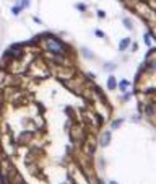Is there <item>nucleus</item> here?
Here are the masks:
<instances>
[{"mask_svg": "<svg viewBox=\"0 0 156 184\" xmlns=\"http://www.w3.org/2000/svg\"><path fill=\"white\" fill-rule=\"evenodd\" d=\"M109 184H117V183H114V181H111V183H109Z\"/></svg>", "mask_w": 156, "mask_h": 184, "instance_id": "ddd939ff", "label": "nucleus"}, {"mask_svg": "<svg viewBox=\"0 0 156 184\" xmlns=\"http://www.w3.org/2000/svg\"><path fill=\"white\" fill-rule=\"evenodd\" d=\"M121 124H122V119H119V121H114V122H112V127L116 129V127H119Z\"/></svg>", "mask_w": 156, "mask_h": 184, "instance_id": "6e6552de", "label": "nucleus"}, {"mask_svg": "<svg viewBox=\"0 0 156 184\" xmlns=\"http://www.w3.org/2000/svg\"><path fill=\"white\" fill-rule=\"evenodd\" d=\"M145 42H146V44H151V34H150V33H146V34H145Z\"/></svg>", "mask_w": 156, "mask_h": 184, "instance_id": "39448f33", "label": "nucleus"}, {"mask_svg": "<svg viewBox=\"0 0 156 184\" xmlns=\"http://www.w3.org/2000/svg\"><path fill=\"white\" fill-rule=\"evenodd\" d=\"M130 44V39L129 38H125V39H122V42L119 44V51H125L127 49V46Z\"/></svg>", "mask_w": 156, "mask_h": 184, "instance_id": "20e7f679", "label": "nucleus"}, {"mask_svg": "<svg viewBox=\"0 0 156 184\" xmlns=\"http://www.w3.org/2000/svg\"><path fill=\"white\" fill-rule=\"evenodd\" d=\"M124 25L127 26V30H132V23H130V20H127V18H125V20H124Z\"/></svg>", "mask_w": 156, "mask_h": 184, "instance_id": "423d86ee", "label": "nucleus"}, {"mask_svg": "<svg viewBox=\"0 0 156 184\" xmlns=\"http://www.w3.org/2000/svg\"><path fill=\"white\" fill-rule=\"evenodd\" d=\"M47 47H49V51L54 52V54H62V52L65 51V46L57 39H49L47 41Z\"/></svg>", "mask_w": 156, "mask_h": 184, "instance_id": "f257e3e1", "label": "nucleus"}, {"mask_svg": "<svg viewBox=\"0 0 156 184\" xmlns=\"http://www.w3.org/2000/svg\"><path fill=\"white\" fill-rule=\"evenodd\" d=\"M20 10H21V7H13V8H11L13 15H18V13H20Z\"/></svg>", "mask_w": 156, "mask_h": 184, "instance_id": "0eeeda50", "label": "nucleus"}, {"mask_svg": "<svg viewBox=\"0 0 156 184\" xmlns=\"http://www.w3.org/2000/svg\"><path fill=\"white\" fill-rule=\"evenodd\" d=\"M98 15H99V18H104V16H106L104 15V11H98Z\"/></svg>", "mask_w": 156, "mask_h": 184, "instance_id": "f8f14e48", "label": "nucleus"}, {"mask_svg": "<svg viewBox=\"0 0 156 184\" xmlns=\"http://www.w3.org/2000/svg\"><path fill=\"white\" fill-rule=\"evenodd\" d=\"M127 85H129V82H127V80H124V82L121 83V88H125Z\"/></svg>", "mask_w": 156, "mask_h": 184, "instance_id": "1a4fd4ad", "label": "nucleus"}, {"mask_svg": "<svg viewBox=\"0 0 156 184\" xmlns=\"http://www.w3.org/2000/svg\"><path fill=\"white\" fill-rule=\"evenodd\" d=\"M116 86H117L116 78H114V77H109V78H107V88H109V90H114Z\"/></svg>", "mask_w": 156, "mask_h": 184, "instance_id": "7ed1b4c3", "label": "nucleus"}, {"mask_svg": "<svg viewBox=\"0 0 156 184\" xmlns=\"http://www.w3.org/2000/svg\"><path fill=\"white\" fill-rule=\"evenodd\" d=\"M29 5V0H23V7H28Z\"/></svg>", "mask_w": 156, "mask_h": 184, "instance_id": "9b49d317", "label": "nucleus"}, {"mask_svg": "<svg viewBox=\"0 0 156 184\" xmlns=\"http://www.w3.org/2000/svg\"><path fill=\"white\" fill-rule=\"evenodd\" d=\"M99 184H102V183H101V181H99Z\"/></svg>", "mask_w": 156, "mask_h": 184, "instance_id": "4468645a", "label": "nucleus"}, {"mask_svg": "<svg viewBox=\"0 0 156 184\" xmlns=\"http://www.w3.org/2000/svg\"><path fill=\"white\" fill-rule=\"evenodd\" d=\"M106 69H107V70H112V69H114V64H107Z\"/></svg>", "mask_w": 156, "mask_h": 184, "instance_id": "9d476101", "label": "nucleus"}, {"mask_svg": "<svg viewBox=\"0 0 156 184\" xmlns=\"http://www.w3.org/2000/svg\"><path fill=\"white\" fill-rule=\"evenodd\" d=\"M99 144L102 145V147H107V145L111 144V132H109V130L102 132V135H101V139H99Z\"/></svg>", "mask_w": 156, "mask_h": 184, "instance_id": "f03ea898", "label": "nucleus"}]
</instances>
